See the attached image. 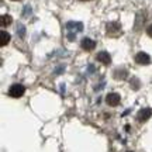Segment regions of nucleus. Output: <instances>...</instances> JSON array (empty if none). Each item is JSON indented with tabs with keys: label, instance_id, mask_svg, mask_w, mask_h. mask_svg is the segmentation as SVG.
<instances>
[{
	"label": "nucleus",
	"instance_id": "1",
	"mask_svg": "<svg viewBox=\"0 0 152 152\" xmlns=\"http://www.w3.org/2000/svg\"><path fill=\"white\" fill-rule=\"evenodd\" d=\"M24 93H26V87L23 86V85H20V83H16V85L10 86V89H9V96L14 99L21 97Z\"/></svg>",
	"mask_w": 152,
	"mask_h": 152
},
{
	"label": "nucleus",
	"instance_id": "8",
	"mask_svg": "<svg viewBox=\"0 0 152 152\" xmlns=\"http://www.w3.org/2000/svg\"><path fill=\"white\" fill-rule=\"evenodd\" d=\"M9 41H10V34L7 33V31H1V41H0V45L4 47V45L9 44Z\"/></svg>",
	"mask_w": 152,
	"mask_h": 152
},
{
	"label": "nucleus",
	"instance_id": "6",
	"mask_svg": "<svg viewBox=\"0 0 152 152\" xmlns=\"http://www.w3.org/2000/svg\"><path fill=\"white\" fill-rule=\"evenodd\" d=\"M96 58H97V61L100 62V64H103V65H109L110 62H111V56H110L109 52H106V51L99 52Z\"/></svg>",
	"mask_w": 152,
	"mask_h": 152
},
{
	"label": "nucleus",
	"instance_id": "3",
	"mask_svg": "<svg viewBox=\"0 0 152 152\" xmlns=\"http://www.w3.org/2000/svg\"><path fill=\"white\" fill-rule=\"evenodd\" d=\"M120 100H121V97H120V94H117V93H109V94L106 96V102H107V104L111 106V107H115V106L120 103Z\"/></svg>",
	"mask_w": 152,
	"mask_h": 152
},
{
	"label": "nucleus",
	"instance_id": "4",
	"mask_svg": "<svg viewBox=\"0 0 152 152\" xmlns=\"http://www.w3.org/2000/svg\"><path fill=\"white\" fill-rule=\"evenodd\" d=\"M135 62L140 64V65H148V64L151 62V58H149V55L145 54V52H138L135 56Z\"/></svg>",
	"mask_w": 152,
	"mask_h": 152
},
{
	"label": "nucleus",
	"instance_id": "11",
	"mask_svg": "<svg viewBox=\"0 0 152 152\" xmlns=\"http://www.w3.org/2000/svg\"><path fill=\"white\" fill-rule=\"evenodd\" d=\"M147 34H148V35H149V37H152V24H151V26H149V27L147 28Z\"/></svg>",
	"mask_w": 152,
	"mask_h": 152
},
{
	"label": "nucleus",
	"instance_id": "5",
	"mask_svg": "<svg viewBox=\"0 0 152 152\" xmlns=\"http://www.w3.org/2000/svg\"><path fill=\"white\" fill-rule=\"evenodd\" d=\"M151 115H152V110L151 109H142V110H140V113H138V115H137V118H138L140 123H144V121L149 120Z\"/></svg>",
	"mask_w": 152,
	"mask_h": 152
},
{
	"label": "nucleus",
	"instance_id": "7",
	"mask_svg": "<svg viewBox=\"0 0 152 152\" xmlns=\"http://www.w3.org/2000/svg\"><path fill=\"white\" fill-rule=\"evenodd\" d=\"M80 45L85 51H93V49L96 48V42L93 39H90V38H83Z\"/></svg>",
	"mask_w": 152,
	"mask_h": 152
},
{
	"label": "nucleus",
	"instance_id": "12",
	"mask_svg": "<svg viewBox=\"0 0 152 152\" xmlns=\"http://www.w3.org/2000/svg\"><path fill=\"white\" fill-rule=\"evenodd\" d=\"M128 152H131V151H128Z\"/></svg>",
	"mask_w": 152,
	"mask_h": 152
},
{
	"label": "nucleus",
	"instance_id": "10",
	"mask_svg": "<svg viewBox=\"0 0 152 152\" xmlns=\"http://www.w3.org/2000/svg\"><path fill=\"white\" fill-rule=\"evenodd\" d=\"M11 24V17L10 16H1V26L6 27V26H9Z\"/></svg>",
	"mask_w": 152,
	"mask_h": 152
},
{
	"label": "nucleus",
	"instance_id": "9",
	"mask_svg": "<svg viewBox=\"0 0 152 152\" xmlns=\"http://www.w3.org/2000/svg\"><path fill=\"white\" fill-rule=\"evenodd\" d=\"M66 28H68V30H72V28H73V30H77V31H82V28H83V26H82V23H68V24H66Z\"/></svg>",
	"mask_w": 152,
	"mask_h": 152
},
{
	"label": "nucleus",
	"instance_id": "2",
	"mask_svg": "<svg viewBox=\"0 0 152 152\" xmlns=\"http://www.w3.org/2000/svg\"><path fill=\"white\" fill-rule=\"evenodd\" d=\"M106 30H107V35H110V37H117L121 34V26L117 21L109 23L106 26Z\"/></svg>",
	"mask_w": 152,
	"mask_h": 152
}]
</instances>
